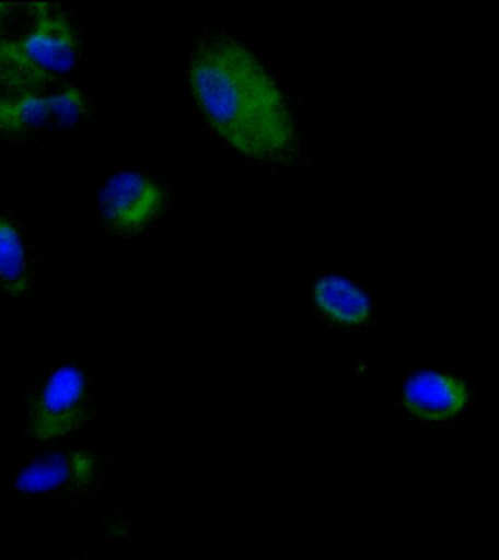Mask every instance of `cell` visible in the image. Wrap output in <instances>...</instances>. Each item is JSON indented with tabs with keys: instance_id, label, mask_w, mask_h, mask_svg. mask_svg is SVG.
I'll list each match as a JSON object with an SVG mask.
<instances>
[{
	"instance_id": "cell-1",
	"label": "cell",
	"mask_w": 499,
	"mask_h": 560,
	"mask_svg": "<svg viewBox=\"0 0 499 560\" xmlns=\"http://www.w3.org/2000/svg\"><path fill=\"white\" fill-rule=\"evenodd\" d=\"M190 81L206 116L232 147L256 158L291 147L295 130L282 91L244 44H205L193 57Z\"/></svg>"
},
{
	"instance_id": "cell-2",
	"label": "cell",
	"mask_w": 499,
	"mask_h": 560,
	"mask_svg": "<svg viewBox=\"0 0 499 560\" xmlns=\"http://www.w3.org/2000/svg\"><path fill=\"white\" fill-rule=\"evenodd\" d=\"M86 406V381L74 365L60 366L44 384L31 410L28 429L38 441L59 440L82 422Z\"/></svg>"
},
{
	"instance_id": "cell-3",
	"label": "cell",
	"mask_w": 499,
	"mask_h": 560,
	"mask_svg": "<svg viewBox=\"0 0 499 560\" xmlns=\"http://www.w3.org/2000/svg\"><path fill=\"white\" fill-rule=\"evenodd\" d=\"M162 203L160 186L136 171L114 174L100 192L103 217L118 230H135L151 221Z\"/></svg>"
},
{
	"instance_id": "cell-4",
	"label": "cell",
	"mask_w": 499,
	"mask_h": 560,
	"mask_svg": "<svg viewBox=\"0 0 499 560\" xmlns=\"http://www.w3.org/2000/svg\"><path fill=\"white\" fill-rule=\"evenodd\" d=\"M12 44L30 63L48 77L50 73L69 72L77 61V34L65 15L48 11V4L39 12L30 33Z\"/></svg>"
},
{
	"instance_id": "cell-5",
	"label": "cell",
	"mask_w": 499,
	"mask_h": 560,
	"mask_svg": "<svg viewBox=\"0 0 499 560\" xmlns=\"http://www.w3.org/2000/svg\"><path fill=\"white\" fill-rule=\"evenodd\" d=\"M471 394L462 380L438 371L411 376L403 389V402L416 418L440 422L466 409Z\"/></svg>"
},
{
	"instance_id": "cell-6",
	"label": "cell",
	"mask_w": 499,
	"mask_h": 560,
	"mask_svg": "<svg viewBox=\"0 0 499 560\" xmlns=\"http://www.w3.org/2000/svg\"><path fill=\"white\" fill-rule=\"evenodd\" d=\"M94 459L85 451L48 455L24 468L16 477V489L22 493H50L90 481Z\"/></svg>"
},
{
	"instance_id": "cell-7",
	"label": "cell",
	"mask_w": 499,
	"mask_h": 560,
	"mask_svg": "<svg viewBox=\"0 0 499 560\" xmlns=\"http://www.w3.org/2000/svg\"><path fill=\"white\" fill-rule=\"evenodd\" d=\"M313 296L318 308L336 323L359 326L370 318V300L357 284L341 276H324L315 283Z\"/></svg>"
},
{
	"instance_id": "cell-8",
	"label": "cell",
	"mask_w": 499,
	"mask_h": 560,
	"mask_svg": "<svg viewBox=\"0 0 499 560\" xmlns=\"http://www.w3.org/2000/svg\"><path fill=\"white\" fill-rule=\"evenodd\" d=\"M47 79L12 43L0 42V114L25 96L43 94Z\"/></svg>"
},
{
	"instance_id": "cell-9",
	"label": "cell",
	"mask_w": 499,
	"mask_h": 560,
	"mask_svg": "<svg viewBox=\"0 0 499 560\" xmlns=\"http://www.w3.org/2000/svg\"><path fill=\"white\" fill-rule=\"evenodd\" d=\"M0 283L12 296L28 291V261L20 231L7 218H0Z\"/></svg>"
},
{
	"instance_id": "cell-10",
	"label": "cell",
	"mask_w": 499,
	"mask_h": 560,
	"mask_svg": "<svg viewBox=\"0 0 499 560\" xmlns=\"http://www.w3.org/2000/svg\"><path fill=\"white\" fill-rule=\"evenodd\" d=\"M48 118H51L48 95L44 92L43 94L28 95L0 114V131L20 133L22 130L43 125Z\"/></svg>"
},
{
	"instance_id": "cell-11",
	"label": "cell",
	"mask_w": 499,
	"mask_h": 560,
	"mask_svg": "<svg viewBox=\"0 0 499 560\" xmlns=\"http://www.w3.org/2000/svg\"><path fill=\"white\" fill-rule=\"evenodd\" d=\"M85 96L77 86H68L63 91L48 95L50 116L60 125L70 126L77 122L85 112Z\"/></svg>"
}]
</instances>
